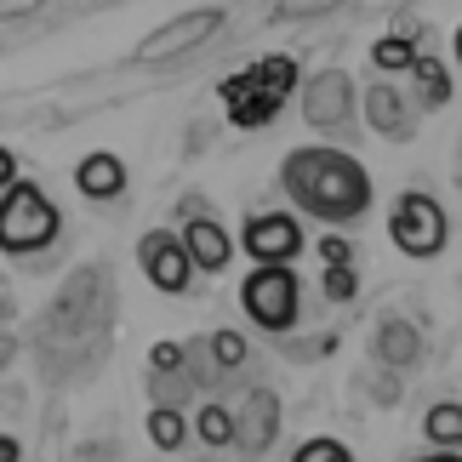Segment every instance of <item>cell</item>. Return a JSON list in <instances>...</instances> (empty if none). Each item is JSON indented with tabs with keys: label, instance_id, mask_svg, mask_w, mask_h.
<instances>
[{
	"label": "cell",
	"instance_id": "3",
	"mask_svg": "<svg viewBox=\"0 0 462 462\" xmlns=\"http://www.w3.org/2000/svg\"><path fill=\"white\" fill-rule=\"evenodd\" d=\"M446 235H451V223H446V206H439L434 194L405 189L400 200L388 206V240H394V252L429 263V257L446 252Z\"/></svg>",
	"mask_w": 462,
	"mask_h": 462
},
{
	"label": "cell",
	"instance_id": "12",
	"mask_svg": "<svg viewBox=\"0 0 462 462\" xmlns=\"http://www.w3.org/2000/svg\"><path fill=\"white\" fill-rule=\"evenodd\" d=\"M75 189L86 194V200H120L126 194V160L109 154V149H97V154H86L80 166H75Z\"/></svg>",
	"mask_w": 462,
	"mask_h": 462
},
{
	"label": "cell",
	"instance_id": "20",
	"mask_svg": "<svg viewBox=\"0 0 462 462\" xmlns=\"http://www.w3.org/2000/svg\"><path fill=\"white\" fill-rule=\"evenodd\" d=\"M280 109H286V103H274V97H245V103H235V109H228V126H240V132H263Z\"/></svg>",
	"mask_w": 462,
	"mask_h": 462
},
{
	"label": "cell",
	"instance_id": "4",
	"mask_svg": "<svg viewBox=\"0 0 462 462\" xmlns=\"http://www.w3.org/2000/svg\"><path fill=\"white\" fill-rule=\"evenodd\" d=\"M240 309L257 331L286 337L297 326V314H303V280L291 269H252L240 280Z\"/></svg>",
	"mask_w": 462,
	"mask_h": 462
},
{
	"label": "cell",
	"instance_id": "29",
	"mask_svg": "<svg viewBox=\"0 0 462 462\" xmlns=\"http://www.w3.org/2000/svg\"><path fill=\"white\" fill-rule=\"evenodd\" d=\"M12 360H17V343H12V337H6V331H0V371H6Z\"/></svg>",
	"mask_w": 462,
	"mask_h": 462
},
{
	"label": "cell",
	"instance_id": "19",
	"mask_svg": "<svg viewBox=\"0 0 462 462\" xmlns=\"http://www.w3.org/2000/svg\"><path fill=\"white\" fill-rule=\"evenodd\" d=\"M149 439H154V451H177L189 439V417L171 411V405H154L149 411Z\"/></svg>",
	"mask_w": 462,
	"mask_h": 462
},
{
	"label": "cell",
	"instance_id": "28",
	"mask_svg": "<svg viewBox=\"0 0 462 462\" xmlns=\"http://www.w3.org/2000/svg\"><path fill=\"white\" fill-rule=\"evenodd\" d=\"M0 462H23V446H17L12 434H0Z\"/></svg>",
	"mask_w": 462,
	"mask_h": 462
},
{
	"label": "cell",
	"instance_id": "10",
	"mask_svg": "<svg viewBox=\"0 0 462 462\" xmlns=\"http://www.w3.org/2000/svg\"><path fill=\"white\" fill-rule=\"evenodd\" d=\"M360 115H365V126L377 137H388V143H411V132H417L411 103H405L388 80H371V92L360 97Z\"/></svg>",
	"mask_w": 462,
	"mask_h": 462
},
{
	"label": "cell",
	"instance_id": "14",
	"mask_svg": "<svg viewBox=\"0 0 462 462\" xmlns=\"http://www.w3.org/2000/svg\"><path fill=\"white\" fill-rule=\"evenodd\" d=\"M422 434H429L434 451L462 457V400H439V405H429V417H422Z\"/></svg>",
	"mask_w": 462,
	"mask_h": 462
},
{
	"label": "cell",
	"instance_id": "1",
	"mask_svg": "<svg viewBox=\"0 0 462 462\" xmlns=\"http://www.w3.org/2000/svg\"><path fill=\"white\" fill-rule=\"evenodd\" d=\"M280 189L297 211L319 217L326 228H343L354 217H365L371 206V171L354 160L348 149L331 143H303L280 160Z\"/></svg>",
	"mask_w": 462,
	"mask_h": 462
},
{
	"label": "cell",
	"instance_id": "26",
	"mask_svg": "<svg viewBox=\"0 0 462 462\" xmlns=\"http://www.w3.org/2000/svg\"><path fill=\"white\" fill-rule=\"evenodd\" d=\"M12 183H17V154H12V149H0V194H6Z\"/></svg>",
	"mask_w": 462,
	"mask_h": 462
},
{
	"label": "cell",
	"instance_id": "11",
	"mask_svg": "<svg viewBox=\"0 0 462 462\" xmlns=\"http://www.w3.org/2000/svg\"><path fill=\"white\" fill-rule=\"evenodd\" d=\"M183 252H189L194 269L217 274V269H228V257H235V240L223 235V223H211L206 211H200V217H189V223H183Z\"/></svg>",
	"mask_w": 462,
	"mask_h": 462
},
{
	"label": "cell",
	"instance_id": "2",
	"mask_svg": "<svg viewBox=\"0 0 462 462\" xmlns=\"http://www.w3.org/2000/svg\"><path fill=\"white\" fill-rule=\"evenodd\" d=\"M58 206L46 200L41 183H29V177H17V183L0 194V252H46L51 240H58Z\"/></svg>",
	"mask_w": 462,
	"mask_h": 462
},
{
	"label": "cell",
	"instance_id": "31",
	"mask_svg": "<svg viewBox=\"0 0 462 462\" xmlns=\"http://www.w3.org/2000/svg\"><path fill=\"white\" fill-rule=\"evenodd\" d=\"M411 462H462V457H446V451H434V457H411Z\"/></svg>",
	"mask_w": 462,
	"mask_h": 462
},
{
	"label": "cell",
	"instance_id": "21",
	"mask_svg": "<svg viewBox=\"0 0 462 462\" xmlns=\"http://www.w3.org/2000/svg\"><path fill=\"white\" fill-rule=\"evenodd\" d=\"M291 462H354V451L343 439H331V434H314V439H303V446L291 451Z\"/></svg>",
	"mask_w": 462,
	"mask_h": 462
},
{
	"label": "cell",
	"instance_id": "15",
	"mask_svg": "<svg viewBox=\"0 0 462 462\" xmlns=\"http://www.w3.org/2000/svg\"><path fill=\"white\" fill-rule=\"evenodd\" d=\"M252 75H257V97H274V103H286L291 92H297V80H303V63L297 58H263V63H252Z\"/></svg>",
	"mask_w": 462,
	"mask_h": 462
},
{
	"label": "cell",
	"instance_id": "5",
	"mask_svg": "<svg viewBox=\"0 0 462 462\" xmlns=\"http://www.w3.org/2000/svg\"><path fill=\"white\" fill-rule=\"evenodd\" d=\"M217 23H223V12H217V6L183 12V17H171V23H160L154 34H143L132 58H137V63H183L194 46H206L211 34H217Z\"/></svg>",
	"mask_w": 462,
	"mask_h": 462
},
{
	"label": "cell",
	"instance_id": "23",
	"mask_svg": "<svg viewBox=\"0 0 462 462\" xmlns=\"http://www.w3.org/2000/svg\"><path fill=\"white\" fill-rule=\"evenodd\" d=\"M183 365H189V348L171 343V337L149 348V377H171V371H183Z\"/></svg>",
	"mask_w": 462,
	"mask_h": 462
},
{
	"label": "cell",
	"instance_id": "25",
	"mask_svg": "<svg viewBox=\"0 0 462 462\" xmlns=\"http://www.w3.org/2000/svg\"><path fill=\"white\" fill-rule=\"evenodd\" d=\"M319 286H326L331 303H354V291H360V274H354V269H326V280H319Z\"/></svg>",
	"mask_w": 462,
	"mask_h": 462
},
{
	"label": "cell",
	"instance_id": "9",
	"mask_svg": "<svg viewBox=\"0 0 462 462\" xmlns=\"http://www.w3.org/2000/svg\"><path fill=\"white\" fill-rule=\"evenodd\" d=\"M274 434H280V394L274 388H252L235 411V451L252 462L274 446Z\"/></svg>",
	"mask_w": 462,
	"mask_h": 462
},
{
	"label": "cell",
	"instance_id": "18",
	"mask_svg": "<svg viewBox=\"0 0 462 462\" xmlns=\"http://www.w3.org/2000/svg\"><path fill=\"white\" fill-rule=\"evenodd\" d=\"M417 58L422 51H417V41H405V34H383V41L371 46V63H377L383 75H411Z\"/></svg>",
	"mask_w": 462,
	"mask_h": 462
},
{
	"label": "cell",
	"instance_id": "13",
	"mask_svg": "<svg viewBox=\"0 0 462 462\" xmlns=\"http://www.w3.org/2000/svg\"><path fill=\"white\" fill-rule=\"evenodd\" d=\"M371 360L388 365V371H411L422 360V331L411 326V319H383L377 326V343H371Z\"/></svg>",
	"mask_w": 462,
	"mask_h": 462
},
{
	"label": "cell",
	"instance_id": "24",
	"mask_svg": "<svg viewBox=\"0 0 462 462\" xmlns=\"http://www.w3.org/2000/svg\"><path fill=\"white\" fill-rule=\"evenodd\" d=\"M314 252H319V263H326V269H354V245H348L343 235H331V228L319 235Z\"/></svg>",
	"mask_w": 462,
	"mask_h": 462
},
{
	"label": "cell",
	"instance_id": "32",
	"mask_svg": "<svg viewBox=\"0 0 462 462\" xmlns=\"http://www.w3.org/2000/svg\"><path fill=\"white\" fill-rule=\"evenodd\" d=\"M6 319H12V297H0V326H6Z\"/></svg>",
	"mask_w": 462,
	"mask_h": 462
},
{
	"label": "cell",
	"instance_id": "8",
	"mask_svg": "<svg viewBox=\"0 0 462 462\" xmlns=\"http://www.w3.org/2000/svg\"><path fill=\"white\" fill-rule=\"evenodd\" d=\"M303 120L314 132H337L354 120V80L343 69H319L303 80Z\"/></svg>",
	"mask_w": 462,
	"mask_h": 462
},
{
	"label": "cell",
	"instance_id": "30",
	"mask_svg": "<svg viewBox=\"0 0 462 462\" xmlns=\"http://www.w3.org/2000/svg\"><path fill=\"white\" fill-rule=\"evenodd\" d=\"M451 58H457V69H462V23H457V34H451Z\"/></svg>",
	"mask_w": 462,
	"mask_h": 462
},
{
	"label": "cell",
	"instance_id": "7",
	"mask_svg": "<svg viewBox=\"0 0 462 462\" xmlns=\"http://www.w3.org/2000/svg\"><path fill=\"white\" fill-rule=\"evenodd\" d=\"M137 263H143V274H149V286L154 291H189V274H194V263L183 252V235H171V228H149L143 240H137Z\"/></svg>",
	"mask_w": 462,
	"mask_h": 462
},
{
	"label": "cell",
	"instance_id": "6",
	"mask_svg": "<svg viewBox=\"0 0 462 462\" xmlns=\"http://www.w3.org/2000/svg\"><path fill=\"white\" fill-rule=\"evenodd\" d=\"M240 240H245V257L257 269H291L303 257V223L291 211H257V217H245Z\"/></svg>",
	"mask_w": 462,
	"mask_h": 462
},
{
	"label": "cell",
	"instance_id": "22",
	"mask_svg": "<svg viewBox=\"0 0 462 462\" xmlns=\"http://www.w3.org/2000/svg\"><path fill=\"white\" fill-rule=\"evenodd\" d=\"M245 354H252V343H245L240 331H211V360H217L223 371L245 365Z\"/></svg>",
	"mask_w": 462,
	"mask_h": 462
},
{
	"label": "cell",
	"instance_id": "17",
	"mask_svg": "<svg viewBox=\"0 0 462 462\" xmlns=\"http://www.w3.org/2000/svg\"><path fill=\"white\" fill-rule=\"evenodd\" d=\"M194 434H200V446H211V451H228L235 446V411H228V405H200V411H194Z\"/></svg>",
	"mask_w": 462,
	"mask_h": 462
},
{
	"label": "cell",
	"instance_id": "27",
	"mask_svg": "<svg viewBox=\"0 0 462 462\" xmlns=\"http://www.w3.org/2000/svg\"><path fill=\"white\" fill-rule=\"evenodd\" d=\"M371 394H377V405H394V400H400V383H394V377H383L377 388H371Z\"/></svg>",
	"mask_w": 462,
	"mask_h": 462
},
{
	"label": "cell",
	"instance_id": "16",
	"mask_svg": "<svg viewBox=\"0 0 462 462\" xmlns=\"http://www.w3.org/2000/svg\"><path fill=\"white\" fill-rule=\"evenodd\" d=\"M411 80H417V109H446V103H451V69L439 58H429V51L417 58Z\"/></svg>",
	"mask_w": 462,
	"mask_h": 462
}]
</instances>
